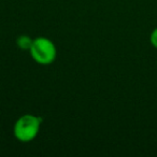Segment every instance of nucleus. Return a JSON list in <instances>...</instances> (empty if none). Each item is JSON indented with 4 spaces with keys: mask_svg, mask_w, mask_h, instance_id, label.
Returning a JSON list of instances; mask_svg holds the SVG:
<instances>
[{
    "mask_svg": "<svg viewBox=\"0 0 157 157\" xmlns=\"http://www.w3.org/2000/svg\"><path fill=\"white\" fill-rule=\"evenodd\" d=\"M43 118L33 114H24L15 122L13 127L14 137L21 142H30L37 138Z\"/></svg>",
    "mask_w": 157,
    "mask_h": 157,
    "instance_id": "f257e3e1",
    "label": "nucleus"
},
{
    "mask_svg": "<svg viewBox=\"0 0 157 157\" xmlns=\"http://www.w3.org/2000/svg\"><path fill=\"white\" fill-rule=\"evenodd\" d=\"M29 53L31 58L42 66L53 63L57 56V50L54 42L45 37H38L33 39Z\"/></svg>",
    "mask_w": 157,
    "mask_h": 157,
    "instance_id": "f03ea898",
    "label": "nucleus"
},
{
    "mask_svg": "<svg viewBox=\"0 0 157 157\" xmlns=\"http://www.w3.org/2000/svg\"><path fill=\"white\" fill-rule=\"evenodd\" d=\"M33 39H31L29 36L27 35H22L16 39V44L17 46L23 51H29L33 45Z\"/></svg>",
    "mask_w": 157,
    "mask_h": 157,
    "instance_id": "7ed1b4c3",
    "label": "nucleus"
},
{
    "mask_svg": "<svg viewBox=\"0 0 157 157\" xmlns=\"http://www.w3.org/2000/svg\"><path fill=\"white\" fill-rule=\"evenodd\" d=\"M150 42L155 48H157V27L154 29V30L151 33L150 36Z\"/></svg>",
    "mask_w": 157,
    "mask_h": 157,
    "instance_id": "20e7f679",
    "label": "nucleus"
}]
</instances>
